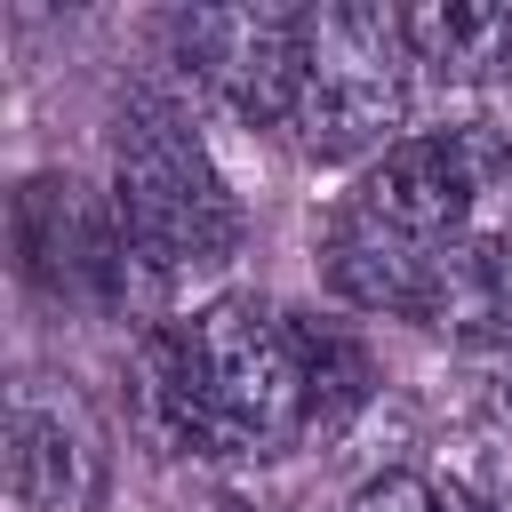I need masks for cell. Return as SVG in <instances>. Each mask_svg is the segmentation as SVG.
Returning a JSON list of instances; mask_svg holds the SVG:
<instances>
[{"label":"cell","instance_id":"obj_1","mask_svg":"<svg viewBox=\"0 0 512 512\" xmlns=\"http://www.w3.org/2000/svg\"><path fill=\"white\" fill-rule=\"evenodd\" d=\"M144 408L184 456H280L320 432L304 312L216 296L144 336Z\"/></svg>","mask_w":512,"mask_h":512},{"label":"cell","instance_id":"obj_2","mask_svg":"<svg viewBox=\"0 0 512 512\" xmlns=\"http://www.w3.org/2000/svg\"><path fill=\"white\" fill-rule=\"evenodd\" d=\"M488 184H504V152H496L488 120L400 136L392 152H376L360 168V184L328 216V240H320L328 288L360 312L424 320V288H432L440 256L472 232Z\"/></svg>","mask_w":512,"mask_h":512},{"label":"cell","instance_id":"obj_3","mask_svg":"<svg viewBox=\"0 0 512 512\" xmlns=\"http://www.w3.org/2000/svg\"><path fill=\"white\" fill-rule=\"evenodd\" d=\"M112 216H120V240H128L144 288L208 272L240 248V208H232L200 128L152 88H136L112 112Z\"/></svg>","mask_w":512,"mask_h":512},{"label":"cell","instance_id":"obj_4","mask_svg":"<svg viewBox=\"0 0 512 512\" xmlns=\"http://www.w3.org/2000/svg\"><path fill=\"white\" fill-rule=\"evenodd\" d=\"M408 32L400 8H304V80H296V112L288 136L304 160H360V152H392L400 120H408Z\"/></svg>","mask_w":512,"mask_h":512},{"label":"cell","instance_id":"obj_5","mask_svg":"<svg viewBox=\"0 0 512 512\" xmlns=\"http://www.w3.org/2000/svg\"><path fill=\"white\" fill-rule=\"evenodd\" d=\"M176 64L240 120L288 128L304 80V8H184L168 24Z\"/></svg>","mask_w":512,"mask_h":512},{"label":"cell","instance_id":"obj_6","mask_svg":"<svg viewBox=\"0 0 512 512\" xmlns=\"http://www.w3.org/2000/svg\"><path fill=\"white\" fill-rule=\"evenodd\" d=\"M8 224H16V264L40 296H128L136 288V256L120 240V216L112 200H88L72 176H24L16 200H8Z\"/></svg>","mask_w":512,"mask_h":512},{"label":"cell","instance_id":"obj_7","mask_svg":"<svg viewBox=\"0 0 512 512\" xmlns=\"http://www.w3.org/2000/svg\"><path fill=\"white\" fill-rule=\"evenodd\" d=\"M424 328H448V336H512V224H472L432 288H424Z\"/></svg>","mask_w":512,"mask_h":512},{"label":"cell","instance_id":"obj_8","mask_svg":"<svg viewBox=\"0 0 512 512\" xmlns=\"http://www.w3.org/2000/svg\"><path fill=\"white\" fill-rule=\"evenodd\" d=\"M400 32H408V56L416 72L432 80H496L512 72V8L504 0H424V8H400Z\"/></svg>","mask_w":512,"mask_h":512},{"label":"cell","instance_id":"obj_9","mask_svg":"<svg viewBox=\"0 0 512 512\" xmlns=\"http://www.w3.org/2000/svg\"><path fill=\"white\" fill-rule=\"evenodd\" d=\"M8 504L16 512H72L80 504V440H72V424H64V408H48V400H32V392H16V408H8Z\"/></svg>","mask_w":512,"mask_h":512},{"label":"cell","instance_id":"obj_10","mask_svg":"<svg viewBox=\"0 0 512 512\" xmlns=\"http://www.w3.org/2000/svg\"><path fill=\"white\" fill-rule=\"evenodd\" d=\"M352 512H440V488H432L424 472H376V480L352 496Z\"/></svg>","mask_w":512,"mask_h":512},{"label":"cell","instance_id":"obj_11","mask_svg":"<svg viewBox=\"0 0 512 512\" xmlns=\"http://www.w3.org/2000/svg\"><path fill=\"white\" fill-rule=\"evenodd\" d=\"M488 128H496V152H504V184H512V96H504V112H496Z\"/></svg>","mask_w":512,"mask_h":512}]
</instances>
